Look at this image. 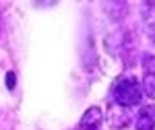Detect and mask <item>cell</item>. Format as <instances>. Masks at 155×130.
Instances as JSON below:
<instances>
[{
  "instance_id": "2",
  "label": "cell",
  "mask_w": 155,
  "mask_h": 130,
  "mask_svg": "<svg viewBox=\"0 0 155 130\" xmlns=\"http://www.w3.org/2000/svg\"><path fill=\"white\" fill-rule=\"evenodd\" d=\"M106 120L107 124L112 126V128H124V126H128V122L132 120V112L128 107H122V106H116V103H112L110 101V106H107V112H106Z\"/></svg>"
},
{
  "instance_id": "5",
  "label": "cell",
  "mask_w": 155,
  "mask_h": 130,
  "mask_svg": "<svg viewBox=\"0 0 155 130\" xmlns=\"http://www.w3.org/2000/svg\"><path fill=\"white\" fill-rule=\"evenodd\" d=\"M137 130H155V106H145L141 107L139 116L134 120Z\"/></svg>"
},
{
  "instance_id": "3",
  "label": "cell",
  "mask_w": 155,
  "mask_h": 130,
  "mask_svg": "<svg viewBox=\"0 0 155 130\" xmlns=\"http://www.w3.org/2000/svg\"><path fill=\"white\" fill-rule=\"evenodd\" d=\"M101 122H104V114L99 107H89L83 114V118L79 122L77 130H101Z\"/></svg>"
},
{
  "instance_id": "6",
  "label": "cell",
  "mask_w": 155,
  "mask_h": 130,
  "mask_svg": "<svg viewBox=\"0 0 155 130\" xmlns=\"http://www.w3.org/2000/svg\"><path fill=\"white\" fill-rule=\"evenodd\" d=\"M143 21L149 37L155 41V4H143Z\"/></svg>"
},
{
  "instance_id": "1",
  "label": "cell",
  "mask_w": 155,
  "mask_h": 130,
  "mask_svg": "<svg viewBox=\"0 0 155 130\" xmlns=\"http://www.w3.org/2000/svg\"><path fill=\"white\" fill-rule=\"evenodd\" d=\"M141 97H143V91L134 76H120L114 81L112 89H110V101L116 106L128 107V109L139 106Z\"/></svg>"
},
{
  "instance_id": "4",
  "label": "cell",
  "mask_w": 155,
  "mask_h": 130,
  "mask_svg": "<svg viewBox=\"0 0 155 130\" xmlns=\"http://www.w3.org/2000/svg\"><path fill=\"white\" fill-rule=\"evenodd\" d=\"M145 66V76H143V91L147 97L155 99V58L147 56L143 62Z\"/></svg>"
},
{
  "instance_id": "7",
  "label": "cell",
  "mask_w": 155,
  "mask_h": 130,
  "mask_svg": "<svg viewBox=\"0 0 155 130\" xmlns=\"http://www.w3.org/2000/svg\"><path fill=\"white\" fill-rule=\"evenodd\" d=\"M6 87L8 89H15V72H8L6 74Z\"/></svg>"
}]
</instances>
